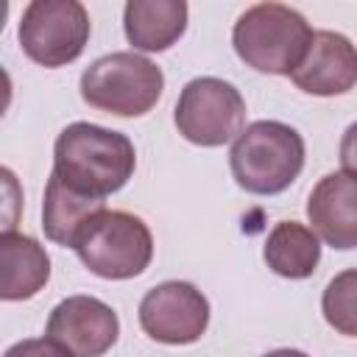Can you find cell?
<instances>
[{"label": "cell", "instance_id": "13", "mask_svg": "<svg viewBox=\"0 0 357 357\" xmlns=\"http://www.w3.org/2000/svg\"><path fill=\"white\" fill-rule=\"evenodd\" d=\"M187 14L184 0H128L123 8V31L134 50L162 53L184 36Z\"/></svg>", "mask_w": 357, "mask_h": 357}, {"label": "cell", "instance_id": "19", "mask_svg": "<svg viewBox=\"0 0 357 357\" xmlns=\"http://www.w3.org/2000/svg\"><path fill=\"white\" fill-rule=\"evenodd\" d=\"M11 95H14V86H11V75L6 67H0V117L8 112L11 106Z\"/></svg>", "mask_w": 357, "mask_h": 357}, {"label": "cell", "instance_id": "2", "mask_svg": "<svg viewBox=\"0 0 357 357\" xmlns=\"http://www.w3.org/2000/svg\"><path fill=\"white\" fill-rule=\"evenodd\" d=\"M229 167L237 187L245 192L279 195L298 178L304 167V139L287 123L257 120L234 137Z\"/></svg>", "mask_w": 357, "mask_h": 357}, {"label": "cell", "instance_id": "17", "mask_svg": "<svg viewBox=\"0 0 357 357\" xmlns=\"http://www.w3.org/2000/svg\"><path fill=\"white\" fill-rule=\"evenodd\" d=\"M22 184L14 170L0 165V234H8L17 229L22 218Z\"/></svg>", "mask_w": 357, "mask_h": 357}, {"label": "cell", "instance_id": "6", "mask_svg": "<svg viewBox=\"0 0 357 357\" xmlns=\"http://www.w3.org/2000/svg\"><path fill=\"white\" fill-rule=\"evenodd\" d=\"M173 120L187 142L201 148H220L243 131L245 100L234 84L215 75H201L184 84Z\"/></svg>", "mask_w": 357, "mask_h": 357}, {"label": "cell", "instance_id": "16", "mask_svg": "<svg viewBox=\"0 0 357 357\" xmlns=\"http://www.w3.org/2000/svg\"><path fill=\"white\" fill-rule=\"evenodd\" d=\"M354 282H357V273L349 268V271L337 273L326 284L324 298H321L326 324L335 326L346 337H354L357 335V324H354V318H357V312H354Z\"/></svg>", "mask_w": 357, "mask_h": 357}, {"label": "cell", "instance_id": "15", "mask_svg": "<svg viewBox=\"0 0 357 357\" xmlns=\"http://www.w3.org/2000/svg\"><path fill=\"white\" fill-rule=\"evenodd\" d=\"M262 259L276 276L307 279L321 262V240L312 234L310 226L298 220H282L271 229L262 248Z\"/></svg>", "mask_w": 357, "mask_h": 357}, {"label": "cell", "instance_id": "9", "mask_svg": "<svg viewBox=\"0 0 357 357\" xmlns=\"http://www.w3.org/2000/svg\"><path fill=\"white\" fill-rule=\"evenodd\" d=\"M120 335L117 312L95 296H67L50 310L45 337L75 357H103Z\"/></svg>", "mask_w": 357, "mask_h": 357}, {"label": "cell", "instance_id": "20", "mask_svg": "<svg viewBox=\"0 0 357 357\" xmlns=\"http://www.w3.org/2000/svg\"><path fill=\"white\" fill-rule=\"evenodd\" d=\"M262 357H310V354L301 351V349H273V351H268Z\"/></svg>", "mask_w": 357, "mask_h": 357}, {"label": "cell", "instance_id": "18", "mask_svg": "<svg viewBox=\"0 0 357 357\" xmlns=\"http://www.w3.org/2000/svg\"><path fill=\"white\" fill-rule=\"evenodd\" d=\"M3 357H75V354L50 337H25V340L8 346Z\"/></svg>", "mask_w": 357, "mask_h": 357}, {"label": "cell", "instance_id": "10", "mask_svg": "<svg viewBox=\"0 0 357 357\" xmlns=\"http://www.w3.org/2000/svg\"><path fill=\"white\" fill-rule=\"evenodd\" d=\"M287 78L307 95H346L357 81V53L351 39L335 31H312L307 53Z\"/></svg>", "mask_w": 357, "mask_h": 357}, {"label": "cell", "instance_id": "4", "mask_svg": "<svg viewBox=\"0 0 357 357\" xmlns=\"http://www.w3.org/2000/svg\"><path fill=\"white\" fill-rule=\"evenodd\" d=\"M165 89V73L134 50H117L95 59L81 73V98L98 112L117 117L148 114Z\"/></svg>", "mask_w": 357, "mask_h": 357}, {"label": "cell", "instance_id": "3", "mask_svg": "<svg viewBox=\"0 0 357 357\" xmlns=\"http://www.w3.org/2000/svg\"><path fill=\"white\" fill-rule=\"evenodd\" d=\"M310 39V22L282 3H257L245 8L231 28V45L240 61L268 75H290L307 53Z\"/></svg>", "mask_w": 357, "mask_h": 357}, {"label": "cell", "instance_id": "7", "mask_svg": "<svg viewBox=\"0 0 357 357\" xmlns=\"http://www.w3.org/2000/svg\"><path fill=\"white\" fill-rule=\"evenodd\" d=\"M89 14L78 0H33L20 20V47L39 67L73 64L89 42Z\"/></svg>", "mask_w": 357, "mask_h": 357}, {"label": "cell", "instance_id": "21", "mask_svg": "<svg viewBox=\"0 0 357 357\" xmlns=\"http://www.w3.org/2000/svg\"><path fill=\"white\" fill-rule=\"evenodd\" d=\"M6 20H8V3H6V0H0V31L6 28Z\"/></svg>", "mask_w": 357, "mask_h": 357}, {"label": "cell", "instance_id": "12", "mask_svg": "<svg viewBox=\"0 0 357 357\" xmlns=\"http://www.w3.org/2000/svg\"><path fill=\"white\" fill-rule=\"evenodd\" d=\"M50 257L31 234H0V301H28L45 290Z\"/></svg>", "mask_w": 357, "mask_h": 357}, {"label": "cell", "instance_id": "14", "mask_svg": "<svg viewBox=\"0 0 357 357\" xmlns=\"http://www.w3.org/2000/svg\"><path fill=\"white\" fill-rule=\"evenodd\" d=\"M100 209H106L103 198L84 195V192L61 184L50 173L47 187H45V201H42V229H45L47 240H53L56 245L73 248V243L81 234V229L86 226V220L95 218Z\"/></svg>", "mask_w": 357, "mask_h": 357}, {"label": "cell", "instance_id": "1", "mask_svg": "<svg viewBox=\"0 0 357 357\" xmlns=\"http://www.w3.org/2000/svg\"><path fill=\"white\" fill-rule=\"evenodd\" d=\"M137 151L120 131L95 123H70L53 145V176L92 198H106L134 176Z\"/></svg>", "mask_w": 357, "mask_h": 357}, {"label": "cell", "instance_id": "5", "mask_svg": "<svg viewBox=\"0 0 357 357\" xmlns=\"http://www.w3.org/2000/svg\"><path fill=\"white\" fill-rule=\"evenodd\" d=\"M84 268L100 279H134L153 257V237L142 218L123 209H100L73 243Z\"/></svg>", "mask_w": 357, "mask_h": 357}, {"label": "cell", "instance_id": "11", "mask_svg": "<svg viewBox=\"0 0 357 357\" xmlns=\"http://www.w3.org/2000/svg\"><path fill=\"white\" fill-rule=\"evenodd\" d=\"M310 229L332 248L351 251L357 245V181L351 170L324 176L307 198Z\"/></svg>", "mask_w": 357, "mask_h": 357}, {"label": "cell", "instance_id": "8", "mask_svg": "<svg viewBox=\"0 0 357 357\" xmlns=\"http://www.w3.org/2000/svg\"><path fill=\"white\" fill-rule=\"evenodd\" d=\"M139 326L156 343H167V346L195 343L209 326V301L190 282L181 279L162 282L142 296Z\"/></svg>", "mask_w": 357, "mask_h": 357}]
</instances>
